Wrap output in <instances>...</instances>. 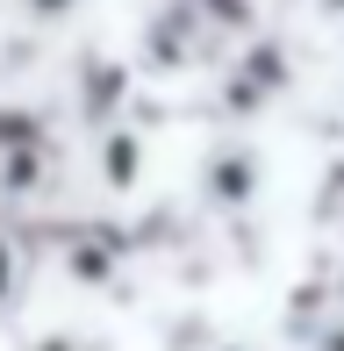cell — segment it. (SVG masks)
Returning a JSON list of instances; mask_svg holds the SVG:
<instances>
[{
	"mask_svg": "<svg viewBox=\"0 0 344 351\" xmlns=\"http://www.w3.org/2000/svg\"><path fill=\"white\" fill-rule=\"evenodd\" d=\"M316 315H323V287H302V301H287V330L316 337Z\"/></svg>",
	"mask_w": 344,
	"mask_h": 351,
	"instance_id": "cell-1",
	"label": "cell"
},
{
	"mask_svg": "<svg viewBox=\"0 0 344 351\" xmlns=\"http://www.w3.org/2000/svg\"><path fill=\"white\" fill-rule=\"evenodd\" d=\"M22 301V258H14V244L0 237V308H14Z\"/></svg>",
	"mask_w": 344,
	"mask_h": 351,
	"instance_id": "cell-2",
	"label": "cell"
},
{
	"mask_svg": "<svg viewBox=\"0 0 344 351\" xmlns=\"http://www.w3.org/2000/svg\"><path fill=\"white\" fill-rule=\"evenodd\" d=\"M308 344H316V351H344V315H337L330 330H316V337H308Z\"/></svg>",
	"mask_w": 344,
	"mask_h": 351,
	"instance_id": "cell-3",
	"label": "cell"
},
{
	"mask_svg": "<svg viewBox=\"0 0 344 351\" xmlns=\"http://www.w3.org/2000/svg\"><path fill=\"white\" fill-rule=\"evenodd\" d=\"M36 351H93V344H79V337H43Z\"/></svg>",
	"mask_w": 344,
	"mask_h": 351,
	"instance_id": "cell-4",
	"label": "cell"
},
{
	"mask_svg": "<svg viewBox=\"0 0 344 351\" xmlns=\"http://www.w3.org/2000/svg\"><path fill=\"white\" fill-rule=\"evenodd\" d=\"M215 351H244V344H215Z\"/></svg>",
	"mask_w": 344,
	"mask_h": 351,
	"instance_id": "cell-5",
	"label": "cell"
}]
</instances>
